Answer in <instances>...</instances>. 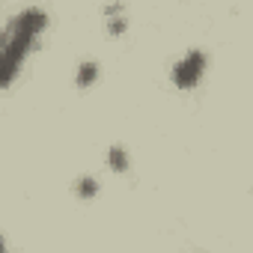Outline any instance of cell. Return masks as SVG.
I'll use <instances>...</instances> for the list:
<instances>
[{
	"instance_id": "obj_5",
	"label": "cell",
	"mask_w": 253,
	"mask_h": 253,
	"mask_svg": "<svg viewBox=\"0 0 253 253\" xmlns=\"http://www.w3.org/2000/svg\"><path fill=\"white\" fill-rule=\"evenodd\" d=\"M119 12H122V6H119V3L107 9V30H110V36H122V33H125V27H128Z\"/></svg>"
},
{
	"instance_id": "obj_3",
	"label": "cell",
	"mask_w": 253,
	"mask_h": 253,
	"mask_svg": "<svg viewBox=\"0 0 253 253\" xmlns=\"http://www.w3.org/2000/svg\"><path fill=\"white\" fill-rule=\"evenodd\" d=\"M95 78H98V63H92V60H86V63H81V66H78V75H75V84H78L81 89H86V86H92V84H95Z\"/></svg>"
},
{
	"instance_id": "obj_2",
	"label": "cell",
	"mask_w": 253,
	"mask_h": 253,
	"mask_svg": "<svg viewBox=\"0 0 253 253\" xmlns=\"http://www.w3.org/2000/svg\"><path fill=\"white\" fill-rule=\"evenodd\" d=\"M206 72V54L203 51H188L176 66H173V84L179 89H194Z\"/></svg>"
},
{
	"instance_id": "obj_6",
	"label": "cell",
	"mask_w": 253,
	"mask_h": 253,
	"mask_svg": "<svg viewBox=\"0 0 253 253\" xmlns=\"http://www.w3.org/2000/svg\"><path fill=\"white\" fill-rule=\"evenodd\" d=\"M75 191H78V197H81V200H92V197L98 194V182H95V179H89V176H86V179H78Z\"/></svg>"
},
{
	"instance_id": "obj_1",
	"label": "cell",
	"mask_w": 253,
	"mask_h": 253,
	"mask_svg": "<svg viewBox=\"0 0 253 253\" xmlns=\"http://www.w3.org/2000/svg\"><path fill=\"white\" fill-rule=\"evenodd\" d=\"M45 27H48V15L39 6H30V9L18 12L3 27V33H0V89L9 86L18 78L27 54L36 48Z\"/></svg>"
},
{
	"instance_id": "obj_4",
	"label": "cell",
	"mask_w": 253,
	"mask_h": 253,
	"mask_svg": "<svg viewBox=\"0 0 253 253\" xmlns=\"http://www.w3.org/2000/svg\"><path fill=\"white\" fill-rule=\"evenodd\" d=\"M107 167H110L113 173H125V170H128V152H125L122 146H113V149L107 152Z\"/></svg>"
},
{
	"instance_id": "obj_7",
	"label": "cell",
	"mask_w": 253,
	"mask_h": 253,
	"mask_svg": "<svg viewBox=\"0 0 253 253\" xmlns=\"http://www.w3.org/2000/svg\"><path fill=\"white\" fill-rule=\"evenodd\" d=\"M0 250H6V241H3V238H0Z\"/></svg>"
}]
</instances>
